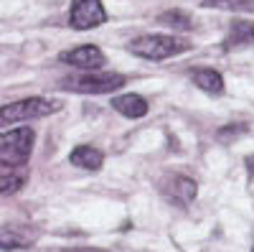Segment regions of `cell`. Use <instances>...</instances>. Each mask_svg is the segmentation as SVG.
Returning <instances> with one entry per match:
<instances>
[{
  "mask_svg": "<svg viewBox=\"0 0 254 252\" xmlns=\"http://www.w3.org/2000/svg\"><path fill=\"white\" fill-rule=\"evenodd\" d=\"M190 46L193 44H188L183 38H176V36H168V33H147V36L132 38L127 51L132 56L147 59V61H163V59H171V56L190 51Z\"/></svg>",
  "mask_w": 254,
  "mask_h": 252,
  "instance_id": "cell-1",
  "label": "cell"
},
{
  "mask_svg": "<svg viewBox=\"0 0 254 252\" xmlns=\"http://www.w3.org/2000/svg\"><path fill=\"white\" fill-rule=\"evenodd\" d=\"M59 110H61V104L56 99H46V97L15 99V102H8V104H0V128H10V125H15V122L49 117Z\"/></svg>",
  "mask_w": 254,
  "mask_h": 252,
  "instance_id": "cell-2",
  "label": "cell"
},
{
  "mask_svg": "<svg viewBox=\"0 0 254 252\" xmlns=\"http://www.w3.org/2000/svg\"><path fill=\"white\" fill-rule=\"evenodd\" d=\"M36 130L33 128H15L8 133H0V166L10 168H23L33 153Z\"/></svg>",
  "mask_w": 254,
  "mask_h": 252,
  "instance_id": "cell-3",
  "label": "cell"
},
{
  "mask_svg": "<svg viewBox=\"0 0 254 252\" xmlns=\"http://www.w3.org/2000/svg\"><path fill=\"white\" fill-rule=\"evenodd\" d=\"M125 77L115 72H89L81 77H69L61 79L59 87L66 92H79V94H110L125 87Z\"/></svg>",
  "mask_w": 254,
  "mask_h": 252,
  "instance_id": "cell-4",
  "label": "cell"
},
{
  "mask_svg": "<svg viewBox=\"0 0 254 252\" xmlns=\"http://www.w3.org/2000/svg\"><path fill=\"white\" fill-rule=\"evenodd\" d=\"M102 23H107V10L102 0H71L69 26L74 31H92Z\"/></svg>",
  "mask_w": 254,
  "mask_h": 252,
  "instance_id": "cell-5",
  "label": "cell"
},
{
  "mask_svg": "<svg viewBox=\"0 0 254 252\" xmlns=\"http://www.w3.org/2000/svg\"><path fill=\"white\" fill-rule=\"evenodd\" d=\"M158 186H160V194L165 196V201H171L176 206H188L198 196V183L183 173H168L160 178Z\"/></svg>",
  "mask_w": 254,
  "mask_h": 252,
  "instance_id": "cell-6",
  "label": "cell"
},
{
  "mask_svg": "<svg viewBox=\"0 0 254 252\" xmlns=\"http://www.w3.org/2000/svg\"><path fill=\"white\" fill-rule=\"evenodd\" d=\"M59 61H64L69 67H76V69H84V72H99L107 64V56H104V51L99 46L87 44V46H76L71 51H61Z\"/></svg>",
  "mask_w": 254,
  "mask_h": 252,
  "instance_id": "cell-7",
  "label": "cell"
},
{
  "mask_svg": "<svg viewBox=\"0 0 254 252\" xmlns=\"http://www.w3.org/2000/svg\"><path fill=\"white\" fill-rule=\"evenodd\" d=\"M112 110L120 112L122 117H130V120H140L147 115L150 104H147L145 97L130 92V94H120V97H112Z\"/></svg>",
  "mask_w": 254,
  "mask_h": 252,
  "instance_id": "cell-8",
  "label": "cell"
},
{
  "mask_svg": "<svg viewBox=\"0 0 254 252\" xmlns=\"http://www.w3.org/2000/svg\"><path fill=\"white\" fill-rule=\"evenodd\" d=\"M221 46H224V51H237V49L254 46V23H249V20H234Z\"/></svg>",
  "mask_w": 254,
  "mask_h": 252,
  "instance_id": "cell-9",
  "label": "cell"
},
{
  "mask_svg": "<svg viewBox=\"0 0 254 252\" xmlns=\"http://www.w3.org/2000/svg\"><path fill=\"white\" fill-rule=\"evenodd\" d=\"M69 163L76 168H84V171H99L104 166V153L94 148V145H76L69 153Z\"/></svg>",
  "mask_w": 254,
  "mask_h": 252,
  "instance_id": "cell-10",
  "label": "cell"
},
{
  "mask_svg": "<svg viewBox=\"0 0 254 252\" xmlns=\"http://www.w3.org/2000/svg\"><path fill=\"white\" fill-rule=\"evenodd\" d=\"M36 235L20 227H0V250L13 252V250H28L33 245Z\"/></svg>",
  "mask_w": 254,
  "mask_h": 252,
  "instance_id": "cell-11",
  "label": "cell"
},
{
  "mask_svg": "<svg viewBox=\"0 0 254 252\" xmlns=\"http://www.w3.org/2000/svg\"><path fill=\"white\" fill-rule=\"evenodd\" d=\"M190 82L206 94H221L224 92V77L216 69H208V67L193 69L190 72Z\"/></svg>",
  "mask_w": 254,
  "mask_h": 252,
  "instance_id": "cell-12",
  "label": "cell"
},
{
  "mask_svg": "<svg viewBox=\"0 0 254 252\" xmlns=\"http://www.w3.org/2000/svg\"><path fill=\"white\" fill-rule=\"evenodd\" d=\"M26 183V171L23 168H10V171L0 173V196H10L18 194Z\"/></svg>",
  "mask_w": 254,
  "mask_h": 252,
  "instance_id": "cell-13",
  "label": "cell"
},
{
  "mask_svg": "<svg viewBox=\"0 0 254 252\" xmlns=\"http://www.w3.org/2000/svg\"><path fill=\"white\" fill-rule=\"evenodd\" d=\"M158 23L173 28V31H190L193 28V18L183 10H165V13L158 15Z\"/></svg>",
  "mask_w": 254,
  "mask_h": 252,
  "instance_id": "cell-14",
  "label": "cell"
},
{
  "mask_svg": "<svg viewBox=\"0 0 254 252\" xmlns=\"http://www.w3.org/2000/svg\"><path fill=\"white\" fill-rule=\"evenodd\" d=\"M201 8H216L231 13H254V0H203Z\"/></svg>",
  "mask_w": 254,
  "mask_h": 252,
  "instance_id": "cell-15",
  "label": "cell"
},
{
  "mask_svg": "<svg viewBox=\"0 0 254 252\" xmlns=\"http://www.w3.org/2000/svg\"><path fill=\"white\" fill-rule=\"evenodd\" d=\"M242 133H247V125H237V128L231 125V128H224V130H219V133H216V138H219V140H226L229 135H234V138H237V135H242Z\"/></svg>",
  "mask_w": 254,
  "mask_h": 252,
  "instance_id": "cell-16",
  "label": "cell"
},
{
  "mask_svg": "<svg viewBox=\"0 0 254 252\" xmlns=\"http://www.w3.org/2000/svg\"><path fill=\"white\" fill-rule=\"evenodd\" d=\"M66 252H107V250H94V247H76V250H66Z\"/></svg>",
  "mask_w": 254,
  "mask_h": 252,
  "instance_id": "cell-17",
  "label": "cell"
},
{
  "mask_svg": "<svg viewBox=\"0 0 254 252\" xmlns=\"http://www.w3.org/2000/svg\"><path fill=\"white\" fill-rule=\"evenodd\" d=\"M244 163H247V171L254 176V156H247V161H244Z\"/></svg>",
  "mask_w": 254,
  "mask_h": 252,
  "instance_id": "cell-18",
  "label": "cell"
},
{
  "mask_svg": "<svg viewBox=\"0 0 254 252\" xmlns=\"http://www.w3.org/2000/svg\"><path fill=\"white\" fill-rule=\"evenodd\" d=\"M252 252H254V247H252Z\"/></svg>",
  "mask_w": 254,
  "mask_h": 252,
  "instance_id": "cell-19",
  "label": "cell"
}]
</instances>
